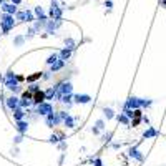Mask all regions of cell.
<instances>
[{
	"instance_id": "obj_5",
	"label": "cell",
	"mask_w": 166,
	"mask_h": 166,
	"mask_svg": "<svg viewBox=\"0 0 166 166\" xmlns=\"http://www.w3.org/2000/svg\"><path fill=\"white\" fill-rule=\"evenodd\" d=\"M58 27H62V19H58V20L52 19V20H48V22H47V27H45V30H47V33H48V35H53Z\"/></svg>"
},
{
	"instance_id": "obj_1",
	"label": "cell",
	"mask_w": 166,
	"mask_h": 166,
	"mask_svg": "<svg viewBox=\"0 0 166 166\" xmlns=\"http://www.w3.org/2000/svg\"><path fill=\"white\" fill-rule=\"evenodd\" d=\"M0 27H2V35H7L12 28L15 27V19L12 14H3L0 15Z\"/></svg>"
},
{
	"instance_id": "obj_2",
	"label": "cell",
	"mask_w": 166,
	"mask_h": 166,
	"mask_svg": "<svg viewBox=\"0 0 166 166\" xmlns=\"http://www.w3.org/2000/svg\"><path fill=\"white\" fill-rule=\"evenodd\" d=\"M62 14H63V7H60V5L57 3V0H52V5H50V14H48V17H50V19H55V20H58V19H62Z\"/></svg>"
},
{
	"instance_id": "obj_17",
	"label": "cell",
	"mask_w": 166,
	"mask_h": 166,
	"mask_svg": "<svg viewBox=\"0 0 166 166\" xmlns=\"http://www.w3.org/2000/svg\"><path fill=\"white\" fill-rule=\"evenodd\" d=\"M33 14H35V17H37L38 20H48V17H47V14L43 12V8H42V7H35Z\"/></svg>"
},
{
	"instance_id": "obj_40",
	"label": "cell",
	"mask_w": 166,
	"mask_h": 166,
	"mask_svg": "<svg viewBox=\"0 0 166 166\" xmlns=\"http://www.w3.org/2000/svg\"><path fill=\"white\" fill-rule=\"evenodd\" d=\"M12 3H15V5H20V3H22V0H12Z\"/></svg>"
},
{
	"instance_id": "obj_30",
	"label": "cell",
	"mask_w": 166,
	"mask_h": 166,
	"mask_svg": "<svg viewBox=\"0 0 166 166\" xmlns=\"http://www.w3.org/2000/svg\"><path fill=\"white\" fill-rule=\"evenodd\" d=\"M57 60H58V55H57V53H53V55H50L48 58H47V65H53Z\"/></svg>"
},
{
	"instance_id": "obj_7",
	"label": "cell",
	"mask_w": 166,
	"mask_h": 166,
	"mask_svg": "<svg viewBox=\"0 0 166 166\" xmlns=\"http://www.w3.org/2000/svg\"><path fill=\"white\" fill-rule=\"evenodd\" d=\"M19 78H14V80H5V86L8 88L12 93H19L20 91V85H19Z\"/></svg>"
},
{
	"instance_id": "obj_28",
	"label": "cell",
	"mask_w": 166,
	"mask_h": 166,
	"mask_svg": "<svg viewBox=\"0 0 166 166\" xmlns=\"http://www.w3.org/2000/svg\"><path fill=\"white\" fill-rule=\"evenodd\" d=\"M17 20H20V22H27V14H25V10H22V12H19L17 10Z\"/></svg>"
},
{
	"instance_id": "obj_23",
	"label": "cell",
	"mask_w": 166,
	"mask_h": 166,
	"mask_svg": "<svg viewBox=\"0 0 166 166\" xmlns=\"http://www.w3.org/2000/svg\"><path fill=\"white\" fill-rule=\"evenodd\" d=\"M60 102H62V103H65L67 106H72V103H73V95H63Z\"/></svg>"
},
{
	"instance_id": "obj_6",
	"label": "cell",
	"mask_w": 166,
	"mask_h": 166,
	"mask_svg": "<svg viewBox=\"0 0 166 166\" xmlns=\"http://www.w3.org/2000/svg\"><path fill=\"white\" fill-rule=\"evenodd\" d=\"M124 108H130V110H140L141 105H140V98L138 97H130L124 103Z\"/></svg>"
},
{
	"instance_id": "obj_18",
	"label": "cell",
	"mask_w": 166,
	"mask_h": 166,
	"mask_svg": "<svg viewBox=\"0 0 166 166\" xmlns=\"http://www.w3.org/2000/svg\"><path fill=\"white\" fill-rule=\"evenodd\" d=\"M70 57H72V50L67 48V47H65V48H63L60 53H58V58H60V60H63V62H67Z\"/></svg>"
},
{
	"instance_id": "obj_16",
	"label": "cell",
	"mask_w": 166,
	"mask_h": 166,
	"mask_svg": "<svg viewBox=\"0 0 166 166\" xmlns=\"http://www.w3.org/2000/svg\"><path fill=\"white\" fill-rule=\"evenodd\" d=\"M30 105H33V100L30 98V95H23V98L20 100V106H22V108H28V106H30Z\"/></svg>"
},
{
	"instance_id": "obj_24",
	"label": "cell",
	"mask_w": 166,
	"mask_h": 166,
	"mask_svg": "<svg viewBox=\"0 0 166 166\" xmlns=\"http://www.w3.org/2000/svg\"><path fill=\"white\" fill-rule=\"evenodd\" d=\"M43 100H45V91H40V93L35 95L33 105H40V103H43Z\"/></svg>"
},
{
	"instance_id": "obj_33",
	"label": "cell",
	"mask_w": 166,
	"mask_h": 166,
	"mask_svg": "<svg viewBox=\"0 0 166 166\" xmlns=\"http://www.w3.org/2000/svg\"><path fill=\"white\" fill-rule=\"evenodd\" d=\"M95 126H97V128L100 130V131H102V130H105V128H106V126H105V121H103V120H98L97 123H95Z\"/></svg>"
},
{
	"instance_id": "obj_21",
	"label": "cell",
	"mask_w": 166,
	"mask_h": 166,
	"mask_svg": "<svg viewBox=\"0 0 166 166\" xmlns=\"http://www.w3.org/2000/svg\"><path fill=\"white\" fill-rule=\"evenodd\" d=\"M102 111H103V115H105L106 120H113V118H115V111L111 110V108H106V106H105Z\"/></svg>"
},
{
	"instance_id": "obj_35",
	"label": "cell",
	"mask_w": 166,
	"mask_h": 166,
	"mask_svg": "<svg viewBox=\"0 0 166 166\" xmlns=\"http://www.w3.org/2000/svg\"><path fill=\"white\" fill-rule=\"evenodd\" d=\"M91 163H93V166H103V161L100 158H95V159H91Z\"/></svg>"
},
{
	"instance_id": "obj_9",
	"label": "cell",
	"mask_w": 166,
	"mask_h": 166,
	"mask_svg": "<svg viewBox=\"0 0 166 166\" xmlns=\"http://www.w3.org/2000/svg\"><path fill=\"white\" fill-rule=\"evenodd\" d=\"M5 105H7V108H8V110L14 111L15 108H19V106H20V100L14 95V97H8L7 100H5Z\"/></svg>"
},
{
	"instance_id": "obj_37",
	"label": "cell",
	"mask_w": 166,
	"mask_h": 166,
	"mask_svg": "<svg viewBox=\"0 0 166 166\" xmlns=\"http://www.w3.org/2000/svg\"><path fill=\"white\" fill-rule=\"evenodd\" d=\"M103 5H105L106 8H111V7H113V0H106V2H105Z\"/></svg>"
},
{
	"instance_id": "obj_26",
	"label": "cell",
	"mask_w": 166,
	"mask_h": 166,
	"mask_svg": "<svg viewBox=\"0 0 166 166\" xmlns=\"http://www.w3.org/2000/svg\"><path fill=\"white\" fill-rule=\"evenodd\" d=\"M140 105H141V108H150V106L153 105V100H150V98H140Z\"/></svg>"
},
{
	"instance_id": "obj_41",
	"label": "cell",
	"mask_w": 166,
	"mask_h": 166,
	"mask_svg": "<svg viewBox=\"0 0 166 166\" xmlns=\"http://www.w3.org/2000/svg\"><path fill=\"white\" fill-rule=\"evenodd\" d=\"M91 131H93V133H95V135H98V133H100V130H98V128H97V126H95V128H93V130H91Z\"/></svg>"
},
{
	"instance_id": "obj_42",
	"label": "cell",
	"mask_w": 166,
	"mask_h": 166,
	"mask_svg": "<svg viewBox=\"0 0 166 166\" xmlns=\"http://www.w3.org/2000/svg\"><path fill=\"white\" fill-rule=\"evenodd\" d=\"M159 2H161V5H163V7L166 8V0H159Z\"/></svg>"
},
{
	"instance_id": "obj_8",
	"label": "cell",
	"mask_w": 166,
	"mask_h": 166,
	"mask_svg": "<svg viewBox=\"0 0 166 166\" xmlns=\"http://www.w3.org/2000/svg\"><path fill=\"white\" fill-rule=\"evenodd\" d=\"M58 90H60L62 95H72L73 93V85H72V81H63L58 85Z\"/></svg>"
},
{
	"instance_id": "obj_32",
	"label": "cell",
	"mask_w": 166,
	"mask_h": 166,
	"mask_svg": "<svg viewBox=\"0 0 166 166\" xmlns=\"http://www.w3.org/2000/svg\"><path fill=\"white\" fill-rule=\"evenodd\" d=\"M25 14H27V22H35V20H37L32 10H25Z\"/></svg>"
},
{
	"instance_id": "obj_12",
	"label": "cell",
	"mask_w": 166,
	"mask_h": 166,
	"mask_svg": "<svg viewBox=\"0 0 166 166\" xmlns=\"http://www.w3.org/2000/svg\"><path fill=\"white\" fill-rule=\"evenodd\" d=\"M15 130H17L19 133H22V135H27V131H28V121H25V120L17 121V124H15Z\"/></svg>"
},
{
	"instance_id": "obj_34",
	"label": "cell",
	"mask_w": 166,
	"mask_h": 166,
	"mask_svg": "<svg viewBox=\"0 0 166 166\" xmlns=\"http://www.w3.org/2000/svg\"><path fill=\"white\" fill-rule=\"evenodd\" d=\"M22 140H23V135L19 133V135H17L15 138H14V143H15V145H20V143H22Z\"/></svg>"
},
{
	"instance_id": "obj_13",
	"label": "cell",
	"mask_w": 166,
	"mask_h": 166,
	"mask_svg": "<svg viewBox=\"0 0 166 166\" xmlns=\"http://www.w3.org/2000/svg\"><path fill=\"white\" fill-rule=\"evenodd\" d=\"M0 8H2V12H5V14H12V15H14V14H17V5L15 3H2V5H0Z\"/></svg>"
},
{
	"instance_id": "obj_22",
	"label": "cell",
	"mask_w": 166,
	"mask_h": 166,
	"mask_svg": "<svg viewBox=\"0 0 166 166\" xmlns=\"http://www.w3.org/2000/svg\"><path fill=\"white\" fill-rule=\"evenodd\" d=\"M57 90H58V86H55V88H48V90L45 91V100H52V98H55Z\"/></svg>"
},
{
	"instance_id": "obj_19",
	"label": "cell",
	"mask_w": 166,
	"mask_h": 166,
	"mask_svg": "<svg viewBox=\"0 0 166 166\" xmlns=\"http://www.w3.org/2000/svg\"><path fill=\"white\" fill-rule=\"evenodd\" d=\"M158 135H159V133L156 131V130L150 126V128H148L146 131L143 133V138H145V140H150V138H155V136H158Z\"/></svg>"
},
{
	"instance_id": "obj_31",
	"label": "cell",
	"mask_w": 166,
	"mask_h": 166,
	"mask_svg": "<svg viewBox=\"0 0 166 166\" xmlns=\"http://www.w3.org/2000/svg\"><path fill=\"white\" fill-rule=\"evenodd\" d=\"M35 33H37V30H35L33 27H32V28H28V30H27V35H25V38H27V40L33 38V37H35Z\"/></svg>"
},
{
	"instance_id": "obj_11",
	"label": "cell",
	"mask_w": 166,
	"mask_h": 166,
	"mask_svg": "<svg viewBox=\"0 0 166 166\" xmlns=\"http://www.w3.org/2000/svg\"><path fill=\"white\" fill-rule=\"evenodd\" d=\"M90 100L91 97L90 95H73V102L75 103H78V105H85V103H90Z\"/></svg>"
},
{
	"instance_id": "obj_3",
	"label": "cell",
	"mask_w": 166,
	"mask_h": 166,
	"mask_svg": "<svg viewBox=\"0 0 166 166\" xmlns=\"http://www.w3.org/2000/svg\"><path fill=\"white\" fill-rule=\"evenodd\" d=\"M52 111H53V106H52V103H47V102H43V103L37 105V108H35V113H37V115H43V116L50 115Z\"/></svg>"
},
{
	"instance_id": "obj_25",
	"label": "cell",
	"mask_w": 166,
	"mask_h": 166,
	"mask_svg": "<svg viewBox=\"0 0 166 166\" xmlns=\"http://www.w3.org/2000/svg\"><path fill=\"white\" fill-rule=\"evenodd\" d=\"M63 123H65V126H67V128H75V118L70 116V115L63 120Z\"/></svg>"
},
{
	"instance_id": "obj_38",
	"label": "cell",
	"mask_w": 166,
	"mask_h": 166,
	"mask_svg": "<svg viewBox=\"0 0 166 166\" xmlns=\"http://www.w3.org/2000/svg\"><path fill=\"white\" fill-rule=\"evenodd\" d=\"M102 140H103V141H110V140H111V133H108V135H105V136H103V138H102Z\"/></svg>"
},
{
	"instance_id": "obj_4",
	"label": "cell",
	"mask_w": 166,
	"mask_h": 166,
	"mask_svg": "<svg viewBox=\"0 0 166 166\" xmlns=\"http://www.w3.org/2000/svg\"><path fill=\"white\" fill-rule=\"evenodd\" d=\"M62 121H63V120L60 118V115H58V113H53V111H52L50 115H47V120H45V123H47V126H48V128L57 126V124H60Z\"/></svg>"
},
{
	"instance_id": "obj_36",
	"label": "cell",
	"mask_w": 166,
	"mask_h": 166,
	"mask_svg": "<svg viewBox=\"0 0 166 166\" xmlns=\"http://www.w3.org/2000/svg\"><path fill=\"white\" fill-rule=\"evenodd\" d=\"M48 141H50V143H58V141H60V140H58V136H55V135H52Z\"/></svg>"
},
{
	"instance_id": "obj_29",
	"label": "cell",
	"mask_w": 166,
	"mask_h": 166,
	"mask_svg": "<svg viewBox=\"0 0 166 166\" xmlns=\"http://www.w3.org/2000/svg\"><path fill=\"white\" fill-rule=\"evenodd\" d=\"M65 45H67V48H70V50H73L75 48V40L73 38H65Z\"/></svg>"
},
{
	"instance_id": "obj_10",
	"label": "cell",
	"mask_w": 166,
	"mask_h": 166,
	"mask_svg": "<svg viewBox=\"0 0 166 166\" xmlns=\"http://www.w3.org/2000/svg\"><path fill=\"white\" fill-rule=\"evenodd\" d=\"M128 156H130V158H135L136 161H140V163L145 159V156L141 155V153H140V150H138L136 146H131V148L128 150Z\"/></svg>"
},
{
	"instance_id": "obj_15",
	"label": "cell",
	"mask_w": 166,
	"mask_h": 166,
	"mask_svg": "<svg viewBox=\"0 0 166 166\" xmlns=\"http://www.w3.org/2000/svg\"><path fill=\"white\" fill-rule=\"evenodd\" d=\"M14 118H15V121H20L25 118V110L22 108V106H19V108H15L14 110Z\"/></svg>"
},
{
	"instance_id": "obj_27",
	"label": "cell",
	"mask_w": 166,
	"mask_h": 166,
	"mask_svg": "<svg viewBox=\"0 0 166 166\" xmlns=\"http://www.w3.org/2000/svg\"><path fill=\"white\" fill-rule=\"evenodd\" d=\"M118 121L123 123V124H126V126H128L130 123H131V121H130V118H128L126 115H124V113H120V116H118Z\"/></svg>"
},
{
	"instance_id": "obj_14",
	"label": "cell",
	"mask_w": 166,
	"mask_h": 166,
	"mask_svg": "<svg viewBox=\"0 0 166 166\" xmlns=\"http://www.w3.org/2000/svg\"><path fill=\"white\" fill-rule=\"evenodd\" d=\"M63 67H65V62L58 58V60L53 63V65H50V73H55V72H58V70H62Z\"/></svg>"
},
{
	"instance_id": "obj_20",
	"label": "cell",
	"mask_w": 166,
	"mask_h": 166,
	"mask_svg": "<svg viewBox=\"0 0 166 166\" xmlns=\"http://www.w3.org/2000/svg\"><path fill=\"white\" fill-rule=\"evenodd\" d=\"M25 35H17V37L14 38V47H22L23 43H25Z\"/></svg>"
},
{
	"instance_id": "obj_39",
	"label": "cell",
	"mask_w": 166,
	"mask_h": 166,
	"mask_svg": "<svg viewBox=\"0 0 166 166\" xmlns=\"http://www.w3.org/2000/svg\"><path fill=\"white\" fill-rule=\"evenodd\" d=\"M58 148H60V150H65V148H67V145H65V143H60V145H58Z\"/></svg>"
},
{
	"instance_id": "obj_43",
	"label": "cell",
	"mask_w": 166,
	"mask_h": 166,
	"mask_svg": "<svg viewBox=\"0 0 166 166\" xmlns=\"http://www.w3.org/2000/svg\"><path fill=\"white\" fill-rule=\"evenodd\" d=\"M2 3H3V0H0V5H2Z\"/></svg>"
}]
</instances>
